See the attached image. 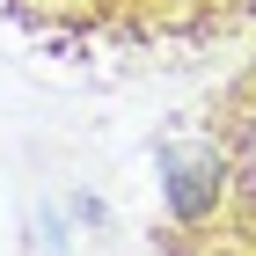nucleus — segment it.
Instances as JSON below:
<instances>
[{"label":"nucleus","mask_w":256,"mask_h":256,"mask_svg":"<svg viewBox=\"0 0 256 256\" xmlns=\"http://www.w3.org/2000/svg\"><path fill=\"white\" fill-rule=\"evenodd\" d=\"M161 190H168V205H176V220H205L220 205V190H227V161H220V146H205V139H168L161 146Z\"/></svg>","instance_id":"1"}]
</instances>
